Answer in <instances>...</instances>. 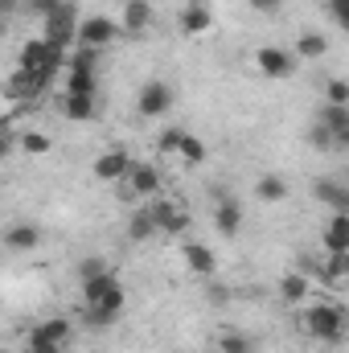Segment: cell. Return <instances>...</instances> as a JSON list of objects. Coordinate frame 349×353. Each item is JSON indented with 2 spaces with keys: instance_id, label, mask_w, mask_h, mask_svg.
<instances>
[{
  "instance_id": "6da1fadb",
  "label": "cell",
  "mask_w": 349,
  "mask_h": 353,
  "mask_svg": "<svg viewBox=\"0 0 349 353\" xmlns=\"http://www.w3.org/2000/svg\"><path fill=\"white\" fill-rule=\"evenodd\" d=\"M58 62H62V50H58V46H50V41H29V46L21 50V66H17V70L33 74V79L46 87V79L58 70Z\"/></svg>"
},
{
  "instance_id": "7a4b0ae2",
  "label": "cell",
  "mask_w": 349,
  "mask_h": 353,
  "mask_svg": "<svg viewBox=\"0 0 349 353\" xmlns=\"http://www.w3.org/2000/svg\"><path fill=\"white\" fill-rule=\"evenodd\" d=\"M304 329L317 337V341H341L346 333V316H341V304H317L304 312Z\"/></svg>"
},
{
  "instance_id": "3957f363",
  "label": "cell",
  "mask_w": 349,
  "mask_h": 353,
  "mask_svg": "<svg viewBox=\"0 0 349 353\" xmlns=\"http://www.w3.org/2000/svg\"><path fill=\"white\" fill-rule=\"evenodd\" d=\"M123 304H128V292H123V283H115L99 304H87L83 308V316H87V325H94V329H107V325H115L123 316Z\"/></svg>"
},
{
  "instance_id": "277c9868",
  "label": "cell",
  "mask_w": 349,
  "mask_h": 353,
  "mask_svg": "<svg viewBox=\"0 0 349 353\" xmlns=\"http://www.w3.org/2000/svg\"><path fill=\"white\" fill-rule=\"evenodd\" d=\"M119 33H123V29H119L115 21H107V17H87L83 25H74V37H79V46H90V50H103V46H111Z\"/></svg>"
},
{
  "instance_id": "5b68a950",
  "label": "cell",
  "mask_w": 349,
  "mask_h": 353,
  "mask_svg": "<svg viewBox=\"0 0 349 353\" xmlns=\"http://www.w3.org/2000/svg\"><path fill=\"white\" fill-rule=\"evenodd\" d=\"M169 107H173V90H169V83L152 79V83H144V87H140V99H136V111H140L144 119H161V115H165Z\"/></svg>"
},
{
  "instance_id": "8992f818",
  "label": "cell",
  "mask_w": 349,
  "mask_h": 353,
  "mask_svg": "<svg viewBox=\"0 0 349 353\" xmlns=\"http://www.w3.org/2000/svg\"><path fill=\"white\" fill-rule=\"evenodd\" d=\"M148 214H152L157 230H165V234H185V230H189V214H185L177 201H165V197H148Z\"/></svg>"
},
{
  "instance_id": "52a82bcc",
  "label": "cell",
  "mask_w": 349,
  "mask_h": 353,
  "mask_svg": "<svg viewBox=\"0 0 349 353\" xmlns=\"http://www.w3.org/2000/svg\"><path fill=\"white\" fill-rule=\"evenodd\" d=\"M255 66H259L267 79H288V74L296 70V54H288L283 46H259Z\"/></svg>"
},
{
  "instance_id": "ba28073f",
  "label": "cell",
  "mask_w": 349,
  "mask_h": 353,
  "mask_svg": "<svg viewBox=\"0 0 349 353\" xmlns=\"http://www.w3.org/2000/svg\"><path fill=\"white\" fill-rule=\"evenodd\" d=\"M70 37H74V8L70 4H62V8H54L50 17H46V37L41 41H50V46H70Z\"/></svg>"
},
{
  "instance_id": "9c48e42d",
  "label": "cell",
  "mask_w": 349,
  "mask_h": 353,
  "mask_svg": "<svg viewBox=\"0 0 349 353\" xmlns=\"http://www.w3.org/2000/svg\"><path fill=\"white\" fill-rule=\"evenodd\" d=\"M181 259H185V267H189L193 275H201V279H210V275L218 271V255H214L206 243H193V239L181 243Z\"/></svg>"
},
{
  "instance_id": "30bf717a",
  "label": "cell",
  "mask_w": 349,
  "mask_h": 353,
  "mask_svg": "<svg viewBox=\"0 0 349 353\" xmlns=\"http://www.w3.org/2000/svg\"><path fill=\"white\" fill-rule=\"evenodd\" d=\"M119 29L132 33V37L148 33V29H152V4H148V0H128V4H123V21H119Z\"/></svg>"
},
{
  "instance_id": "8fae6325",
  "label": "cell",
  "mask_w": 349,
  "mask_h": 353,
  "mask_svg": "<svg viewBox=\"0 0 349 353\" xmlns=\"http://www.w3.org/2000/svg\"><path fill=\"white\" fill-rule=\"evenodd\" d=\"M4 247H8V251H17V255L37 251V247H41V230H37L33 222H17V226H8V230H4Z\"/></svg>"
},
{
  "instance_id": "7c38bea8",
  "label": "cell",
  "mask_w": 349,
  "mask_h": 353,
  "mask_svg": "<svg viewBox=\"0 0 349 353\" xmlns=\"http://www.w3.org/2000/svg\"><path fill=\"white\" fill-rule=\"evenodd\" d=\"M214 222H218V234L235 239L243 230V205L235 197H218V210H214Z\"/></svg>"
},
{
  "instance_id": "4fadbf2b",
  "label": "cell",
  "mask_w": 349,
  "mask_h": 353,
  "mask_svg": "<svg viewBox=\"0 0 349 353\" xmlns=\"http://www.w3.org/2000/svg\"><path fill=\"white\" fill-rule=\"evenodd\" d=\"M210 25H214V12H210V4H206V0L185 4V12H181V33L197 37V33H206Z\"/></svg>"
},
{
  "instance_id": "5bb4252c",
  "label": "cell",
  "mask_w": 349,
  "mask_h": 353,
  "mask_svg": "<svg viewBox=\"0 0 349 353\" xmlns=\"http://www.w3.org/2000/svg\"><path fill=\"white\" fill-rule=\"evenodd\" d=\"M128 169H132V157L119 152V148H115V152H103V157L94 161V176H99V181H123Z\"/></svg>"
},
{
  "instance_id": "9a60e30c",
  "label": "cell",
  "mask_w": 349,
  "mask_h": 353,
  "mask_svg": "<svg viewBox=\"0 0 349 353\" xmlns=\"http://www.w3.org/2000/svg\"><path fill=\"white\" fill-rule=\"evenodd\" d=\"M128 185H132L136 197H157L161 193V173L152 165H132L128 169Z\"/></svg>"
},
{
  "instance_id": "2e32d148",
  "label": "cell",
  "mask_w": 349,
  "mask_h": 353,
  "mask_svg": "<svg viewBox=\"0 0 349 353\" xmlns=\"http://www.w3.org/2000/svg\"><path fill=\"white\" fill-rule=\"evenodd\" d=\"M325 247L329 255H349V210H337L329 230H325Z\"/></svg>"
},
{
  "instance_id": "e0dca14e",
  "label": "cell",
  "mask_w": 349,
  "mask_h": 353,
  "mask_svg": "<svg viewBox=\"0 0 349 353\" xmlns=\"http://www.w3.org/2000/svg\"><path fill=\"white\" fill-rule=\"evenodd\" d=\"M115 283H119V275H115L111 267H107L103 275H90V279H83V300H87V304H99Z\"/></svg>"
},
{
  "instance_id": "ac0fdd59",
  "label": "cell",
  "mask_w": 349,
  "mask_h": 353,
  "mask_svg": "<svg viewBox=\"0 0 349 353\" xmlns=\"http://www.w3.org/2000/svg\"><path fill=\"white\" fill-rule=\"evenodd\" d=\"M62 115L83 123V119H94V94H66L62 99Z\"/></svg>"
},
{
  "instance_id": "d6986e66",
  "label": "cell",
  "mask_w": 349,
  "mask_h": 353,
  "mask_svg": "<svg viewBox=\"0 0 349 353\" xmlns=\"http://www.w3.org/2000/svg\"><path fill=\"white\" fill-rule=\"evenodd\" d=\"M152 234H161V230H157V222H152V214H148V205H144V210L132 214V222H128V239H132V243H148Z\"/></svg>"
},
{
  "instance_id": "ffe728a7",
  "label": "cell",
  "mask_w": 349,
  "mask_h": 353,
  "mask_svg": "<svg viewBox=\"0 0 349 353\" xmlns=\"http://www.w3.org/2000/svg\"><path fill=\"white\" fill-rule=\"evenodd\" d=\"M70 329H74V325H70L66 316H54V321L37 325V329H33V337H41V341H54V345H66V341H70Z\"/></svg>"
},
{
  "instance_id": "44dd1931",
  "label": "cell",
  "mask_w": 349,
  "mask_h": 353,
  "mask_svg": "<svg viewBox=\"0 0 349 353\" xmlns=\"http://www.w3.org/2000/svg\"><path fill=\"white\" fill-rule=\"evenodd\" d=\"M312 193H317V201H325V205H333V210H349V193L337 181H317Z\"/></svg>"
},
{
  "instance_id": "7402d4cb",
  "label": "cell",
  "mask_w": 349,
  "mask_h": 353,
  "mask_svg": "<svg viewBox=\"0 0 349 353\" xmlns=\"http://www.w3.org/2000/svg\"><path fill=\"white\" fill-rule=\"evenodd\" d=\"M177 157L185 165H206V144L193 136V132H181V144H177Z\"/></svg>"
},
{
  "instance_id": "603a6c76",
  "label": "cell",
  "mask_w": 349,
  "mask_h": 353,
  "mask_svg": "<svg viewBox=\"0 0 349 353\" xmlns=\"http://www.w3.org/2000/svg\"><path fill=\"white\" fill-rule=\"evenodd\" d=\"M255 193H259V201H283L288 197V181L279 173H267V176H259Z\"/></svg>"
},
{
  "instance_id": "cb8c5ba5",
  "label": "cell",
  "mask_w": 349,
  "mask_h": 353,
  "mask_svg": "<svg viewBox=\"0 0 349 353\" xmlns=\"http://www.w3.org/2000/svg\"><path fill=\"white\" fill-rule=\"evenodd\" d=\"M279 296H283L288 304H300V300L308 296V279H304V275H296V271H292V275H283V279H279Z\"/></svg>"
},
{
  "instance_id": "d4e9b609",
  "label": "cell",
  "mask_w": 349,
  "mask_h": 353,
  "mask_svg": "<svg viewBox=\"0 0 349 353\" xmlns=\"http://www.w3.org/2000/svg\"><path fill=\"white\" fill-rule=\"evenodd\" d=\"M325 50H329L325 33H300V41H296V58H321Z\"/></svg>"
},
{
  "instance_id": "484cf974",
  "label": "cell",
  "mask_w": 349,
  "mask_h": 353,
  "mask_svg": "<svg viewBox=\"0 0 349 353\" xmlns=\"http://www.w3.org/2000/svg\"><path fill=\"white\" fill-rule=\"evenodd\" d=\"M218 350L222 353H255V337H247V333H222L218 337Z\"/></svg>"
},
{
  "instance_id": "4316f807",
  "label": "cell",
  "mask_w": 349,
  "mask_h": 353,
  "mask_svg": "<svg viewBox=\"0 0 349 353\" xmlns=\"http://www.w3.org/2000/svg\"><path fill=\"white\" fill-rule=\"evenodd\" d=\"M17 144H21V152H29V157H46V152L54 148L46 132H21V140H17Z\"/></svg>"
},
{
  "instance_id": "83f0119b",
  "label": "cell",
  "mask_w": 349,
  "mask_h": 353,
  "mask_svg": "<svg viewBox=\"0 0 349 353\" xmlns=\"http://www.w3.org/2000/svg\"><path fill=\"white\" fill-rule=\"evenodd\" d=\"M41 83L33 79V74H25V70H17L12 74V83H8V99H29V94H37Z\"/></svg>"
},
{
  "instance_id": "f1b7e54d",
  "label": "cell",
  "mask_w": 349,
  "mask_h": 353,
  "mask_svg": "<svg viewBox=\"0 0 349 353\" xmlns=\"http://www.w3.org/2000/svg\"><path fill=\"white\" fill-rule=\"evenodd\" d=\"M66 94H94V74L70 70V74H66Z\"/></svg>"
},
{
  "instance_id": "f546056e",
  "label": "cell",
  "mask_w": 349,
  "mask_h": 353,
  "mask_svg": "<svg viewBox=\"0 0 349 353\" xmlns=\"http://www.w3.org/2000/svg\"><path fill=\"white\" fill-rule=\"evenodd\" d=\"M94 66H99V50L79 46V50L70 54V70H87V74H94Z\"/></svg>"
},
{
  "instance_id": "4dcf8cb0",
  "label": "cell",
  "mask_w": 349,
  "mask_h": 353,
  "mask_svg": "<svg viewBox=\"0 0 349 353\" xmlns=\"http://www.w3.org/2000/svg\"><path fill=\"white\" fill-rule=\"evenodd\" d=\"M346 271H349V255H333V259L325 263V271H321V275H325L329 283H341V279H346Z\"/></svg>"
},
{
  "instance_id": "1f68e13d",
  "label": "cell",
  "mask_w": 349,
  "mask_h": 353,
  "mask_svg": "<svg viewBox=\"0 0 349 353\" xmlns=\"http://www.w3.org/2000/svg\"><path fill=\"white\" fill-rule=\"evenodd\" d=\"M308 140H312V148H317V152H329V148H333V132H329L325 123H312Z\"/></svg>"
},
{
  "instance_id": "d6a6232c",
  "label": "cell",
  "mask_w": 349,
  "mask_h": 353,
  "mask_svg": "<svg viewBox=\"0 0 349 353\" xmlns=\"http://www.w3.org/2000/svg\"><path fill=\"white\" fill-rule=\"evenodd\" d=\"M329 103H333V107H346L349 103V83L346 79H333V83H329Z\"/></svg>"
},
{
  "instance_id": "836d02e7",
  "label": "cell",
  "mask_w": 349,
  "mask_h": 353,
  "mask_svg": "<svg viewBox=\"0 0 349 353\" xmlns=\"http://www.w3.org/2000/svg\"><path fill=\"white\" fill-rule=\"evenodd\" d=\"M181 132H185V128H165V132H161V140H157V144H161V152H177Z\"/></svg>"
},
{
  "instance_id": "e575fe53",
  "label": "cell",
  "mask_w": 349,
  "mask_h": 353,
  "mask_svg": "<svg viewBox=\"0 0 349 353\" xmlns=\"http://www.w3.org/2000/svg\"><path fill=\"white\" fill-rule=\"evenodd\" d=\"M62 4H66V0H25V8H29V12H37V17H50V12H54V8H62Z\"/></svg>"
},
{
  "instance_id": "d590c367",
  "label": "cell",
  "mask_w": 349,
  "mask_h": 353,
  "mask_svg": "<svg viewBox=\"0 0 349 353\" xmlns=\"http://www.w3.org/2000/svg\"><path fill=\"white\" fill-rule=\"evenodd\" d=\"M329 17H333L341 29H349V0H329Z\"/></svg>"
},
{
  "instance_id": "8d00e7d4",
  "label": "cell",
  "mask_w": 349,
  "mask_h": 353,
  "mask_svg": "<svg viewBox=\"0 0 349 353\" xmlns=\"http://www.w3.org/2000/svg\"><path fill=\"white\" fill-rule=\"evenodd\" d=\"M103 271H107V263H103V259H83V263H79V279H90V275H103Z\"/></svg>"
},
{
  "instance_id": "74e56055",
  "label": "cell",
  "mask_w": 349,
  "mask_h": 353,
  "mask_svg": "<svg viewBox=\"0 0 349 353\" xmlns=\"http://www.w3.org/2000/svg\"><path fill=\"white\" fill-rule=\"evenodd\" d=\"M29 350H33V353H62V345H54V341H41V337H33V333H29Z\"/></svg>"
},
{
  "instance_id": "f35d334b",
  "label": "cell",
  "mask_w": 349,
  "mask_h": 353,
  "mask_svg": "<svg viewBox=\"0 0 349 353\" xmlns=\"http://www.w3.org/2000/svg\"><path fill=\"white\" fill-rule=\"evenodd\" d=\"M247 4H251L255 12H267V17H271V12H279V4H283V0H247Z\"/></svg>"
},
{
  "instance_id": "ab89813d",
  "label": "cell",
  "mask_w": 349,
  "mask_h": 353,
  "mask_svg": "<svg viewBox=\"0 0 349 353\" xmlns=\"http://www.w3.org/2000/svg\"><path fill=\"white\" fill-rule=\"evenodd\" d=\"M12 144H17V140H12V136H4V132H0V161H4V157H8V152H12Z\"/></svg>"
},
{
  "instance_id": "60d3db41",
  "label": "cell",
  "mask_w": 349,
  "mask_h": 353,
  "mask_svg": "<svg viewBox=\"0 0 349 353\" xmlns=\"http://www.w3.org/2000/svg\"><path fill=\"white\" fill-rule=\"evenodd\" d=\"M12 4H17V0H0V17H4V12H12Z\"/></svg>"
},
{
  "instance_id": "b9f144b4",
  "label": "cell",
  "mask_w": 349,
  "mask_h": 353,
  "mask_svg": "<svg viewBox=\"0 0 349 353\" xmlns=\"http://www.w3.org/2000/svg\"><path fill=\"white\" fill-rule=\"evenodd\" d=\"M0 33H4V17H0Z\"/></svg>"
},
{
  "instance_id": "7bdbcfd3",
  "label": "cell",
  "mask_w": 349,
  "mask_h": 353,
  "mask_svg": "<svg viewBox=\"0 0 349 353\" xmlns=\"http://www.w3.org/2000/svg\"><path fill=\"white\" fill-rule=\"evenodd\" d=\"M119 4H128V0H119Z\"/></svg>"
}]
</instances>
